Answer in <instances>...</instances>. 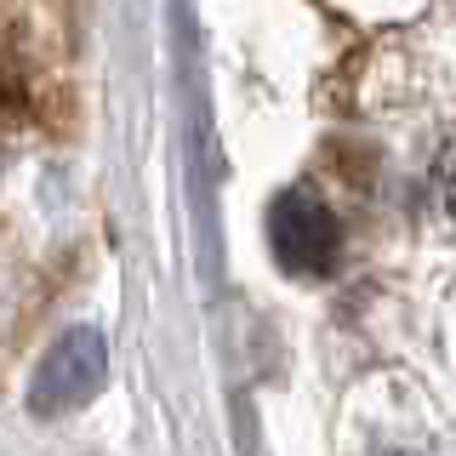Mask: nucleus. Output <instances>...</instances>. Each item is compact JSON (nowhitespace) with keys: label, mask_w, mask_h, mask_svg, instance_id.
Masks as SVG:
<instances>
[{"label":"nucleus","mask_w":456,"mask_h":456,"mask_svg":"<svg viewBox=\"0 0 456 456\" xmlns=\"http://www.w3.org/2000/svg\"><path fill=\"white\" fill-rule=\"evenodd\" d=\"M268 246H274L285 274H303V280H320L337 268L342 256V228L331 217L320 194L308 189H285L274 206H268Z\"/></svg>","instance_id":"nucleus-1"},{"label":"nucleus","mask_w":456,"mask_h":456,"mask_svg":"<svg viewBox=\"0 0 456 456\" xmlns=\"http://www.w3.org/2000/svg\"><path fill=\"white\" fill-rule=\"evenodd\" d=\"M103 370H109L103 331L75 325V331H63L52 342V354L40 360L35 382H28V411H35V417H63V411L86 405V399L103 388Z\"/></svg>","instance_id":"nucleus-2"},{"label":"nucleus","mask_w":456,"mask_h":456,"mask_svg":"<svg viewBox=\"0 0 456 456\" xmlns=\"http://www.w3.org/2000/svg\"><path fill=\"white\" fill-rule=\"evenodd\" d=\"M428 194H434V217L456 234V137L439 149L434 160V177H428Z\"/></svg>","instance_id":"nucleus-3"}]
</instances>
